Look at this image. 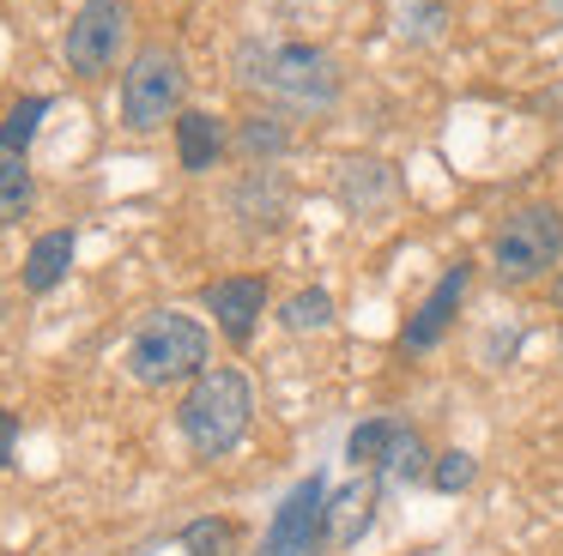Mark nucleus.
I'll return each mask as SVG.
<instances>
[{
    "mask_svg": "<svg viewBox=\"0 0 563 556\" xmlns=\"http://www.w3.org/2000/svg\"><path fill=\"white\" fill-rule=\"evenodd\" d=\"M236 73H243V85L267 91L285 109H328L340 97L333 60L321 48H303V43H243Z\"/></svg>",
    "mask_w": 563,
    "mask_h": 556,
    "instance_id": "nucleus-1",
    "label": "nucleus"
},
{
    "mask_svg": "<svg viewBox=\"0 0 563 556\" xmlns=\"http://www.w3.org/2000/svg\"><path fill=\"white\" fill-rule=\"evenodd\" d=\"M249 411H255V393H249V381L236 369H207L195 381V393L183 399V435L195 454L219 459L231 454L236 442H243L249 430Z\"/></svg>",
    "mask_w": 563,
    "mask_h": 556,
    "instance_id": "nucleus-2",
    "label": "nucleus"
},
{
    "mask_svg": "<svg viewBox=\"0 0 563 556\" xmlns=\"http://www.w3.org/2000/svg\"><path fill=\"white\" fill-rule=\"evenodd\" d=\"M128 369L146 387H176L188 375H207V326L176 314V309L146 314L134 345H128Z\"/></svg>",
    "mask_w": 563,
    "mask_h": 556,
    "instance_id": "nucleus-3",
    "label": "nucleus"
},
{
    "mask_svg": "<svg viewBox=\"0 0 563 556\" xmlns=\"http://www.w3.org/2000/svg\"><path fill=\"white\" fill-rule=\"evenodd\" d=\"M558 260H563V212L558 205H521L490 236V266H497L503 285H533Z\"/></svg>",
    "mask_w": 563,
    "mask_h": 556,
    "instance_id": "nucleus-4",
    "label": "nucleus"
},
{
    "mask_svg": "<svg viewBox=\"0 0 563 556\" xmlns=\"http://www.w3.org/2000/svg\"><path fill=\"white\" fill-rule=\"evenodd\" d=\"M183 85H188V73H183L176 48H140L128 79H122V121L134 133L164 127L176 115V103H183Z\"/></svg>",
    "mask_w": 563,
    "mask_h": 556,
    "instance_id": "nucleus-5",
    "label": "nucleus"
},
{
    "mask_svg": "<svg viewBox=\"0 0 563 556\" xmlns=\"http://www.w3.org/2000/svg\"><path fill=\"white\" fill-rule=\"evenodd\" d=\"M122 36H128V0H86L79 19L67 24V67L79 79L110 73L115 55H122Z\"/></svg>",
    "mask_w": 563,
    "mask_h": 556,
    "instance_id": "nucleus-6",
    "label": "nucleus"
},
{
    "mask_svg": "<svg viewBox=\"0 0 563 556\" xmlns=\"http://www.w3.org/2000/svg\"><path fill=\"white\" fill-rule=\"evenodd\" d=\"M321 538H328V483H321V478H303V483H297V490L279 502V514H273L267 556H309Z\"/></svg>",
    "mask_w": 563,
    "mask_h": 556,
    "instance_id": "nucleus-7",
    "label": "nucleus"
},
{
    "mask_svg": "<svg viewBox=\"0 0 563 556\" xmlns=\"http://www.w3.org/2000/svg\"><path fill=\"white\" fill-rule=\"evenodd\" d=\"M466 278H473L466 266H449V273H442V285L430 290V302L412 314V321H406V333H400L406 351H424V345H437V338L449 333L454 309H461V297H466Z\"/></svg>",
    "mask_w": 563,
    "mask_h": 556,
    "instance_id": "nucleus-8",
    "label": "nucleus"
},
{
    "mask_svg": "<svg viewBox=\"0 0 563 556\" xmlns=\"http://www.w3.org/2000/svg\"><path fill=\"white\" fill-rule=\"evenodd\" d=\"M207 302H212V314H219L224 333L249 338L255 321H261V309H267V285H261V278H224V285L207 290Z\"/></svg>",
    "mask_w": 563,
    "mask_h": 556,
    "instance_id": "nucleus-9",
    "label": "nucleus"
},
{
    "mask_svg": "<svg viewBox=\"0 0 563 556\" xmlns=\"http://www.w3.org/2000/svg\"><path fill=\"white\" fill-rule=\"evenodd\" d=\"M176 152H183V169H212V157L224 152V127L207 115V109H188V115H176Z\"/></svg>",
    "mask_w": 563,
    "mask_h": 556,
    "instance_id": "nucleus-10",
    "label": "nucleus"
},
{
    "mask_svg": "<svg viewBox=\"0 0 563 556\" xmlns=\"http://www.w3.org/2000/svg\"><path fill=\"white\" fill-rule=\"evenodd\" d=\"M67 260H74V230H49L25 254V290H55L67 278Z\"/></svg>",
    "mask_w": 563,
    "mask_h": 556,
    "instance_id": "nucleus-11",
    "label": "nucleus"
},
{
    "mask_svg": "<svg viewBox=\"0 0 563 556\" xmlns=\"http://www.w3.org/2000/svg\"><path fill=\"white\" fill-rule=\"evenodd\" d=\"M369 483H345L340 496H328V538L333 544H357V532H364V520H369Z\"/></svg>",
    "mask_w": 563,
    "mask_h": 556,
    "instance_id": "nucleus-12",
    "label": "nucleus"
},
{
    "mask_svg": "<svg viewBox=\"0 0 563 556\" xmlns=\"http://www.w3.org/2000/svg\"><path fill=\"white\" fill-rule=\"evenodd\" d=\"M31 200H37V181H31V169L19 164V157L0 152V224L25 218V212H31Z\"/></svg>",
    "mask_w": 563,
    "mask_h": 556,
    "instance_id": "nucleus-13",
    "label": "nucleus"
},
{
    "mask_svg": "<svg viewBox=\"0 0 563 556\" xmlns=\"http://www.w3.org/2000/svg\"><path fill=\"white\" fill-rule=\"evenodd\" d=\"M43 115H49V97H25V103H13V115L0 121V152H7V157H19V152H25Z\"/></svg>",
    "mask_w": 563,
    "mask_h": 556,
    "instance_id": "nucleus-14",
    "label": "nucleus"
},
{
    "mask_svg": "<svg viewBox=\"0 0 563 556\" xmlns=\"http://www.w3.org/2000/svg\"><path fill=\"white\" fill-rule=\"evenodd\" d=\"M328 321H333L328 290H303V297L285 302V326H291V333H316V326H328Z\"/></svg>",
    "mask_w": 563,
    "mask_h": 556,
    "instance_id": "nucleus-15",
    "label": "nucleus"
},
{
    "mask_svg": "<svg viewBox=\"0 0 563 556\" xmlns=\"http://www.w3.org/2000/svg\"><path fill=\"white\" fill-rule=\"evenodd\" d=\"M394 423H364V430H352V447H345V454L357 459V466H382V459H388V447H394Z\"/></svg>",
    "mask_w": 563,
    "mask_h": 556,
    "instance_id": "nucleus-16",
    "label": "nucleus"
},
{
    "mask_svg": "<svg viewBox=\"0 0 563 556\" xmlns=\"http://www.w3.org/2000/svg\"><path fill=\"white\" fill-rule=\"evenodd\" d=\"M183 544L195 556H231V544H236V532L224 526V520H195V526L183 532Z\"/></svg>",
    "mask_w": 563,
    "mask_h": 556,
    "instance_id": "nucleus-17",
    "label": "nucleus"
},
{
    "mask_svg": "<svg viewBox=\"0 0 563 556\" xmlns=\"http://www.w3.org/2000/svg\"><path fill=\"white\" fill-rule=\"evenodd\" d=\"M388 466H394V478H424L430 471V454H424V442L418 435H394V447H388Z\"/></svg>",
    "mask_w": 563,
    "mask_h": 556,
    "instance_id": "nucleus-18",
    "label": "nucleus"
},
{
    "mask_svg": "<svg viewBox=\"0 0 563 556\" xmlns=\"http://www.w3.org/2000/svg\"><path fill=\"white\" fill-rule=\"evenodd\" d=\"M430 478H437V490H466V483H473V454H442V466L430 471Z\"/></svg>",
    "mask_w": 563,
    "mask_h": 556,
    "instance_id": "nucleus-19",
    "label": "nucleus"
},
{
    "mask_svg": "<svg viewBox=\"0 0 563 556\" xmlns=\"http://www.w3.org/2000/svg\"><path fill=\"white\" fill-rule=\"evenodd\" d=\"M243 152H255V157L285 152V127H273L267 115H261V121H249V127H243Z\"/></svg>",
    "mask_w": 563,
    "mask_h": 556,
    "instance_id": "nucleus-20",
    "label": "nucleus"
},
{
    "mask_svg": "<svg viewBox=\"0 0 563 556\" xmlns=\"http://www.w3.org/2000/svg\"><path fill=\"white\" fill-rule=\"evenodd\" d=\"M13 435H19V423L0 411V466H7V454H13Z\"/></svg>",
    "mask_w": 563,
    "mask_h": 556,
    "instance_id": "nucleus-21",
    "label": "nucleus"
},
{
    "mask_svg": "<svg viewBox=\"0 0 563 556\" xmlns=\"http://www.w3.org/2000/svg\"><path fill=\"white\" fill-rule=\"evenodd\" d=\"M558 302H563V285H558Z\"/></svg>",
    "mask_w": 563,
    "mask_h": 556,
    "instance_id": "nucleus-22",
    "label": "nucleus"
},
{
    "mask_svg": "<svg viewBox=\"0 0 563 556\" xmlns=\"http://www.w3.org/2000/svg\"><path fill=\"white\" fill-rule=\"evenodd\" d=\"M558 12H563V0H558Z\"/></svg>",
    "mask_w": 563,
    "mask_h": 556,
    "instance_id": "nucleus-23",
    "label": "nucleus"
}]
</instances>
